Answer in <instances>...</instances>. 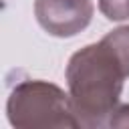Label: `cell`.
Returning a JSON list of instances; mask_svg holds the SVG:
<instances>
[{
	"mask_svg": "<svg viewBox=\"0 0 129 129\" xmlns=\"http://www.w3.org/2000/svg\"><path fill=\"white\" fill-rule=\"evenodd\" d=\"M99 10L109 20L129 18V0H99Z\"/></svg>",
	"mask_w": 129,
	"mask_h": 129,
	"instance_id": "obj_4",
	"label": "cell"
},
{
	"mask_svg": "<svg viewBox=\"0 0 129 129\" xmlns=\"http://www.w3.org/2000/svg\"><path fill=\"white\" fill-rule=\"evenodd\" d=\"M67 85L81 127L109 125L129 77V26L107 32L77 50L67 64Z\"/></svg>",
	"mask_w": 129,
	"mask_h": 129,
	"instance_id": "obj_1",
	"label": "cell"
},
{
	"mask_svg": "<svg viewBox=\"0 0 129 129\" xmlns=\"http://www.w3.org/2000/svg\"><path fill=\"white\" fill-rule=\"evenodd\" d=\"M6 113L10 125L16 129L81 127L71 103V95H67L60 87L40 79L18 83L8 97Z\"/></svg>",
	"mask_w": 129,
	"mask_h": 129,
	"instance_id": "obj_2",
	"label": "cell"
},
{
	"mask_svg": "<svg viewBox=\"0 0 129 129\" xmlns=\"http://www.w3.org/2000/svg\"><path fill=\"white\" fill-rule=\"evenodd\" d=\"M91 0H36L34 16L36 22L50 36L71 38L83 32L93 18Z\"/></svg>",
	"mask_w": 129,
	"mask_h": 129,
	"instance_id": "obj_3",
	"label": "cell"
},
{
	"mask_svg": "<svg viewBox=\"0 0 129 129\" xmlns=\"http://www.w3.org/2000/svg\"><path fill=\"white\" fill-rule=\"evenodd\" d=\"M109 125L111 127H129V105L117 107L109 119Z\"/></svg>",
	"mask_w": 129,
	"mask_h": 129,
	"instance_id": "obj_5",
	"label": "cell"
}]
</instances>
